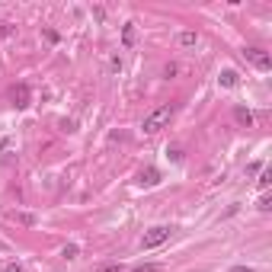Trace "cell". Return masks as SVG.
<instances>
[{
    "label": "cell",
    "instance_id": "obj_6",
    "mask_svg": "<svg viewBox=\"0 0 272 272\" xmlns=\"http://www.w3.org/2000/svg\"><path fill=\"white\" fill-rule=\"evenodd\" d=\"M218 84H221L224 90H234V87L240 84V74H237V71H230V67H227V71H221V77H218Z\"/></svg>",
    "mask_w": 272,
    "mask_h": 272
},
{
    "label": "cell",
    "instance_id": "obj_10",
    "mask_svg": "<svg viewBox=\"0 0 272 272\" xmlns=\"http://www.w3.org/2000/svg\"><path fill=\"white\" fill-rule=\"evenodd\" d=\"M122 42H125V45H132V42H135V23H128L125 29H122Z\"/></svg>",
    "mask_w": 272,
    "mask_h": 272
},
{
    "label": "cell",
    "instance_id": "obj_18",
    "mask_svg": "<svg viewBox=\"0 0 272 272\" xmlns=\"http://www.w3.org/2000/svg\"><path fill=\"white\" fill-rule=\"evenodd\" d=\"M3 272H23V266H19V263H10V266H6Z\"/></svg>",
    "mask_w": 272,
    "mask_h": 272
},
{
    "label": "cell",
    "instance_id": "obj_5",
    "mask_svg": "<svg viewBox=\"0 0 272 272\" xmlns=\"http://www.w3.org/2000/svg\"><path fill=\"white\" fill-rule=\"evenodd\" d=\"M160 182V170L157 167H144L138 173V186H144V189H151V186H157Z\"/></svg>",
    "mask_w": 272,
    "mask_h": 272
},
{
    "label": "cell",
    "instance_id": "obj_3",
    "mask_svg": "<svg viewBox=\"0 0 272 272\" xmlns=\"http://www.w3.org/2000/svg\"><path fill=\"white\" fill-rule=\"evenodd\" d=\"M243 54H247V61L256 67V71H272V58H269V51H263V48H247Z\"/></svg>",
    "mask_w": 272,
    "mask_h": 272
},
{
    "label": "cell",
    "instance_id": "obj_1",
    "mask_svg": "<svg viewBox=\"0 0 272 272\" xmlns=\"http://www.w3.org/2000/svg\"><path fill=\"white\" fill-rule=\"evenodd\" d=\"M173 112H176L173 103H163L160 109H154V112L144 119V125H141V128H144V135H157L160 128H167V122L173 119Z\"/></svg>",
    "mask_w": 272,
    "mask_h": 272
},
{
    "label": "cell",
    "instance_id": "obj_8",
    "mask_svg": "<svg viewBox=\"0 0 272 272\" xmlns=\"http://www.w3.org/2000/svg\"><path fill=\"white\" fill-rule=\"evenodd\" d=\"M195 42H199V32H192V29L180 32V45H182V48H192Z\"/></svg>",
    "mask_w": 272,
    "mask_h": 272
},
{
    "label": "cell",
    "instance_id": "obj_14",
    "mask_svg": "<svg viewBox=\"0 0 272 272\" xmlns=\"http://www.w3.org/2000/svg\"><path fill=\"white\" fill-rule=\"evenodd\" d=\"M167 157L173 160V163H180V160H182V151H180V147H170V151H167Z\"/></svg>",
    "mask_w": 272,
    "mask_h": 272
},
{
    "label": "cell",
    "instance_id": "obj_16",
    "mask_svg": "<svg viewBox=\"0 0 272 272\" xmlns=\"http://www.w3.org/2000/svg\"><path fill=\"white\" fill-rule=\"evenodd\" d=\"M256 208H260V212H269V208H272V199H269V195H263V199H260V205H256Z\"/></svg>",
    "mask_w": 272,
    "mask_h": 272
},
{
    "label": "cell",
    "instance_id": "obj_4",
    "mask_svg": "<svg viewBox=\"0 0 272 272\" xmlns=\"http://www.w3.org/2000/svg\"><path fill=\"white\" fill-rule=\"evenodd\" d=\"M10 99H13V106H16V109H26V106H29V99H32L29 87H26V84H16V87L10 90Z\"/></svg>",
    "mask_w": 272,
    "mask_h": 272
},
{
    "label": "cell",
    "instance_id": "obj_13",
    "mask_svg": "<svg viewBox=\"0 0 272 272\" xmlns=\"http://www.w3.org/2000/svg\"><path fill=\"white\" fill-rule=\"evenodd\" d=\"M93 272H122V266L119 263H103V266H96Z\"/></svg>",
    "mask_w": 272,
    "mask_h": 272
},
{
    "label": "cell",
    "instance_id": "obj_7",
    "mask_svg": "<svg viewBox=\"0 0 272 272\" xmlns=\"http://www.w3.org/2000/svg\"><path fill=\"white\" fill-rule=\"evenodd\" d=\"M234 119H237V125H243V128H253V112H250L247 106H237V109H234Z\"/></svg>",
    "mask_w": 272,
    "mask_h": 272
},
{
    "label": "cell",
    "instance_id": "obj_19",
    "mask_svg": "<svg viewBox=\"0 0 272 272\" xmlns=\"http://www.w3.org/2000/svg\"><path fill=\"white\" fill-rule=\"evenodd\" d=\"M230 272H253V269H250V266H234Z\"/></svg>",
    "mask_w": 272,
    "mask_h": 272
},
{
    "label": "cell",
    "instance_id": "obj_12",
    "mask_svg": "<svg viewBox=\"0 0 272 272\" xmlns=\"http://www.w3.org/2000/svg\"><path fill=\"white\" fill-rule=\"evenodd\" d=\"M272 182V170H260V189H269Z\"/></svg>",
    "mask_w": 272,
    "mask_h": 272
},
{
    "label": "cell",
    "instance_id": "obj_9",
    "mask_svg": "<svg viewBox=\"0 0 272 272\" xmlns=\"http://www.w3.org/2000/svg\"><path fill=\"white\" fill-rule=\"evenodd\" d=\"M77 253H80L77 243H64V250H61V256H64V260H77Z\"/></svg>",
    "mask_w": 272,
    "mask_h": 272
},
{
    "label": "cell",
    "instance_id": "obj_17",
    "mask_svg": "<svg viewBox=\"0 0 272 272\" xmlns=\"http://www.w3.org/2000/svg\"><path fill=\"white\" fill-rule=\"evenodd\" d=\"M160 266H138V269H132V272H157Z\"/></svg>",
    "mask_w": 272,
    "mask_h": 272
},
{
    "label": "cell",
    "instance_id": "obj_2",
    "mask_svg": "<svg viewBox=\"0 0 272 272\" xmlns=\"http://www.w3.org/2000/svg\"><path fill=\"white\" fill-rule=\"evenodd\" d=\"M170 240V227H151L144 234V240H141V250H154V247H160V243H167Z\"/></svg>",
    "mask_w": 272,
    "mask_h": 272
},
{
    "label": "cell",
    "instance_id": "obj_11",
    "mask_svg": "<svg viewBox=\"0 0 272 272\" xmlns=\"http://www.w3.org/2000/svg\"><path fill=\"white\" fill-rule=\"evenodd\" d=\"M10 218H13V221H19V224H36V218H32V215H23V212H13Z\"/></svg>",
    "mask_w": 272,
    "mask_h": 272
},
{
    "label": "cell",
    "instance_id": "obj_15",
    "mask_svg": "<svg viewBox=\"0 0 272 272\" xmlns=\"http://www.w3.org/2000/svg\"><path fill=\"white\" fill-rule=\"evenodd\" d=\"M13 36V26L10 23H0V39H10Z\"/></svg>",
    "mask_w": 272,
    "mask_h": 272
}]
</instances>
